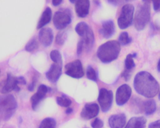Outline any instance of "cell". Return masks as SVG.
<instances>
[{
	"instance_id": "obj_1",
	"label": "cell",
	"mask_w": 160,
	"mask_h": 128,
	"mask_svg": "<svg viewBox=\"0 0 160 128\" xmlns=\"http://www.w3.org/2000/svg\"><path fill=\"white\" fill-rule=\"evenodd\" d=\"M133 86L138 93L147 98L155 97L160 91L158 81L150 73L145 71L136 75Z\"/></svg>"
},
{
	"instance_id": "obj_2",
	"label": "cell",
	"mask_w": 160,
	"mask_h": 128,
	"mask_svg": "<svg viewBox=\"0 0 160 128\" xmlns=\"http://www.w3.org/2000/svg\"><path fill=\"white\" fill-rule=\"evenodd\" d=\"M120 51V44L119 42L112 40L99 47L97 51V56L102 62L108 63L118 58Z\"/></svg>"
},
{
	"instance_id": "obj_3",
	"label": "cell",
	"mask_w": 160,
	"mask_h": 128,
	"mask_svg": "<svg viewBox=\"0 0 160 128\" xmlns=\"http://www.w3.org/2000/svg\"><path fill=\"white\" fill-rule=\"evenodd\" d=\"M151 3L150 1H142L138 5L135 15L134 26L138 31L143 30L150 20Z\"/></svg>"
},
{
	"instance_id": "obj_4",
	"label": "cell",
	"mask_w": 160,
	"mask_h": 128,
	"mask_svg": "<svg viewBox=\"0 0 160 128\" xmlns=\"http://www.w3.org/2000/svg\"><path fill=\"white\" fill-rule=\"evenodd\" d=\"M18 107L17 102L12 94L1 96L0 99V115L3 121L9 120Z\"/></svg>"
},
{
	"instance_id": "obj_5",
	"label": "cell",
	"mask_w": 160,
	"mask_h": 128,
	"mask_svg": "<svg viewBox=\"0 0 160 128\" xmlns=\"http://www.w3.org/2000/svg\"><path fill=\"white\" fill-rule=\"evenodd\" d=\"M134 7L132 4H126L122 7L118 24L121 29H125L132 24Z\"/></svg>"
},
{
	"instance_id": "obj_6",
	"label": "cell",
	"mask_w": 160,
	"mask_h": 128,
	"mask_svg": "<svg viewBox=\"0 0 160 128\" xmlns=\"http://www.w3.org/2000/svg\"><path fill=\"white\" fill-rule=\"evenodd\" d=\"M53 21L55 27L61 30L65 28L71 23V14L68 10L58 11L54 14Z\"/></svg>"
},
{
	"instance_id": "obj_7",
	"label": "cell",
	"mask_w": 160,
	"mask_h": 128,
	"mask_svg": "<svg viewBox=\"0 0 160 128\" xmlns=\"http://www.w3.org/2000/svg\"><path fill=\"white\" fill-rule=\"evenodd\" d=\"M113 101V93L112 91L102 88L99 91L98 101L102 111L104 113L108 112L111 106Z\"/></svg>"
},
{
	"instance_id": "obj_8",
	"label": "cell",
	"mask_w": 160,
	"mask_h": 128,
	"mask_svg": "<svg viewBox=\"0 0 160 128\" xmlns=\"http://www.w3.org/2000/svg\"><path fill=\"white\" fill-rule=\"evenodd\" d=\"M65 70L67 75L76 79L82 78L85 74L82 62L79 60H76L66 64Z\"/></svg>"
},
{
	"instance_id": "obj_9",
	"label": "cell",
	"mask_w": 160,
	"mask_h": 128,
	"mask_svg": "<svg viewBox=\"0 0 160 128\" xmlns=\"http://www.w3.org/2000/svg\"><path fill=\"white\" fill-rule=\"evenodd\" d=\"M18 77L14 76L12 74L8 73L7 78L1 84V92L2 94H7L12 91L18 92L20 91V88L18 86Z\"/></svg>"
},
{
	"instance_id": "obj_10",
	"label": "cell",
	"mask_w": 160,
	"mask_h": 128,
	"mask_svg": "<svg viewBox=\"0 0 160 128\" xmlns=\"http://www.w3.org/2000/svg\"><path fill=\"white\" fill-rule=\"evenodd\" d=\"M132 90L127 84H123L119 87L116 91V101L119 106L125 104L130 99L132 95Z\"/></svg>"
},
{
	"instance_id": "obj_11",
	"label": "cell",
	"mask_w": 160,
	"mask_h": 128,
	"mask_svg": "<svg viewBox=\"0 0 160 128\" xmlns=\"http://www.w3.org/2000/svg\"><path fill=\"white\" fill-rule=\"evenodd\" d=\"M49 88L44 85L39 86L37 92L33 94L31 98L32 107L34 111H36L38 108L42 100H43L46 95L47 93L49 91Z\"/></svg>"
},
{
	"instance_id": "obj_12",
	"label": "cell",
	"mask_w": 160,
	"mask_h": 128,
	"mask_svg": "<svg viewBox=\"0 0 160 128\" xmlns=\"http://www.w3.org/2000/svg\"><path fill=\"white\" fill-rule=\"evenodd\" d=\"M100 108L96 103H88L85 105L81 111L80 116L85 120H89L95 117L99 114Z\"/></svg>"
},
{
	"instance_id": "obj_13",
	"label": "cell",
	"mask_w": 160,
	"mask_h": 128,
	"mask_svg": "<svg viewBox=\"0 0 160 128\" xmlns=\"http://www.w3.org/2000/svg\"><path fill=\"white\" fill-rule=\"evenodd\" d=\"M90 3L88 0L77 1L75 5V10L77 15L79 17L84 18L88 15Z\"/></svg>"
},
{
	"instance_id": "obj_14",
	"label": "cell",
	"mask_w": 160,
	"mask_h": 128,
	"mask_svg": "<svg viewBox=\"0 0 160 128\" xmlns=\"http://www.w3.org/2000/svg\"><path fill=\"white\" fill-rule=\"evenodd\" d=\"M53 31L50 28H42L39 32V41L45 47L50 46L53 42Z\"/></svg>"
},
{
	"instance_id": "obj_15",
	"label": "cell",
	"mask_w": 160,
	"mask_h": 128,
	"mask_svg": "<svg viewBox=\"0 0 160 128\" xmlns=\"http://www.w3.org/2000/svg\"><path fill=\"white\" fill-rule=\"evenodd\" d=\"M62 74V66L53 63L46 74L47 78L52 83H55L59 79Z\"/></svg>"
},
{
	"instance_id": "obj_16",
	"label": "cell",
	"mask_w": 160,
	"mask_h": 128,
	"mask_svg": "<svg viewBox=\"0 0 160 128\" xmlns=\"http://www.w3.org/2000/svg\"><path fill=\"white\" fill-rule=\"evenodd\" d=\"M101 35L105 39H108L112 37L115 32V26L112 20L104 21L102 24V28L99 31Z\"/></svg>"
},
{
	"instance_id": "obj_17",
	"label": "cell",
	"mask_w": 160,
	"mask_h": 128,
	"mask_svg": "<svg viewBox=\"0 0 160 128\" xmlns=\"http://www.w3.org/2000/svg\"><path fill=\"white\" fill-rule=\"evenodd\" d=\"M126 122V116L122 113L112 115L108 119V124L110 128H122Z\"/></svg>"
},
{
	"instance_id": "obj_18",
	"label": "cell",
	"mask_w": 160,
	"mask_h": 128,
	"mask_svg": "<svg viewBox=\"0 0 160 128\" xmlns=\"http://www.w3.org/2000/svg\"><path fill=\"white\" fill-rule=\"evenodd\" d=\"M81 40L83 41L84 44V48L86 51L89 52L93 47L95 41L94 33L91 28L85 33V35L82 37Z\"/></svg>"
},
{
	"instance_id": "obj_19",
	"label": "cell",
	"mask_w": 160,
	"mask_h": 128,
	"mask_svg": "<svg viewBox=\"0 0 160 128\" xmlns=\"http://www.w3.org/2000/svg\"><path fill=\"white\" fill-rule=\"evenodd\" d=\"M147 119L145 117H133L128 121L124 128H145Z\"/></svg>"
},
{
	"instance_id": "obj_20",
	"label": "cell",
	"mask_w": 160,
	"mask_h": 128,
	"mask_svg": "<svg viewBox=\"0 0 160 128\" xmlns=\"http://www.w3.org/2000/svg\"><path fill=\"white\" fill-rule=\"evenodd\" d=\"M52 11L49 7L45 9L41 16V18L37 24V29H40L48 24L52 18Z\"/></svg>"
},
{
	"instance_id": "obj_21",
	"label": "cell",
	"mask_w": 160,
	"mask_h": 128,
	"mask_svg": "<svg viewBox=\"0 0 160 128\" xmlns=\"http://www.w3.org/2000/svg\"><path fill=\"white\" fill-rule=\"evenodd\" d=\"M144 103L138 98H133L131 101L132 109L135 114H140L144 111Z\"/></svg>"
},
{
	"instance_id": "obj_22",
	"label": "cell",
	"mask_w": 160,
	"mask_h": 128,
	"mask_svg": "<svg viewBox=\"0 0 160 128\" xmlns=\"http://www.w3.org/2000/svg\"><path fill=\"white\" fill-rule=\"evenodd\" d=\"M144 111L146 115L153 114L156 110V104L155 101L152 99L147 100L144 103Z\"/></svg>"
},
{
	"instance_id": "obj_23",
	"label": "cell",
	"mask_w": 160,
	"mask_h": 128,
	"mask_svg": "<svg viewBox=\"0 0 160 128\" xmlns=\"http://www.w3.org/2000/svg\"><path fill=\"white\" fill-rule=\"evenodd\" d=\"M89 26L84 22H81L78 23L76 26V32L80 37H82L85 35V33L88 31L90 29Z\"/></svg>"
},
{
	"instance_id": "obj_24",
	"label": "cell",
	"mask_w": 160,
	"mask_h": 128,
	"mask_svg": "<svg viewBox=\"0 0 160 128\" xmlns=\"http://www.w3.org/2000/svg\"><path fill=\"white\" fill-rule=\"evenodd\" d=\"M50 58L56 64L62 66V57L60 52L58 50H53L50 52Z\"/></svg>"
},
{
	"instance_id": "obj_25",
	"label": "cell",
	"mask_w": 160,
	"mask_h": 128,
	"mask_svg": "<svg viewBox=\"0 0 160 128\" xmlns=\"http://www.w3.org/2000/svg\"><path fill=\"white\" fill-rule=\"evenodd\" d=\"M57 123L54 119L46 118L40 124L39 128H56Z\"/></svg>"
},
{
	"instance_id": "obj_26",
	"label": "cell",
	"mask_w": 160,
	"mask_h": 128,
	"mask_svg": "<svg viewBox=\"0 0 160 128\" xmlns=\"http://www.w3.org/2000/svg\"><path fill=\"white\" fill-rule=\"evenodd\" d=\"M39 48V43L36 38H33L29 41L25 46V50L28 52H32Z\"/></svg>"
},
{
	"instance_id": "obj_27",
	"label": "cell",
	"mask_w": 160,
	"mask_h": 128,
	"mask_svg": "<svg viewBox=\"0 0 160 128\" xmlns=\"http://www.w3.org/2000/svg\"><path fill=\"white\" fill-rule=\"evenodd\" d=\"M133 58V57L132 54H129L127 55L124 62L125 70L132 71L133 69L135 67V63L134 62Z\"/></svg>"
},
{
	"instance_id": "obj_28",
	"label": "cell",
	"mask_w": 160,
	"mask_h": 128,
	"mask_svg": "<svg viewBox=\"0 0 160 128\" xmlns=\"http://www.w3.org/2000/svg\"><path fill=\"white\" fill-rule=\"evenodd\" d=\"M132 39L129 37L128 32H122L118 37V42L122 46L127 45L132 42Z\"/></svg>"
},
{
	"instance_id": "obj_29",
	"label": "cell",
	"mask_w": 160,
	"mask_h": 128,
	"mask_svg": "<svg viewBox=\"0 0 160 128\" xmlns=\"http://www.w3.org/2000/svg\"><path fill=\"white\" fill-rule=\"evenodd\" d=\"M67 35L65 31L59 32L56 37V42L58 45L62 46L67 39Z\"/></svg>"
},
{
	"instance_id": "obj_30",
	"label": "cell",
	"mask_w": 160,
	"mask_h": 128,
	"mask_svg": "<svg viewBox=\"0 0 160 128\" xmlns=\"http://www.w3.org/2000/svg\"><path fill=\"white\" fill-rule=\"evenodd\" d=\"M57 102L60 106L67 107L71 105L72 101L69 98L65 96H62V97H57Z\"/></svg>"
},
{
	"instance_id": "obj_31",
	"label": "cell",
	"mask_w": 160,
	"mask_h": 128,
	"mask_svg": "<svg viewBox=\"0 0 160 128\" xmlns=\"http://www.w3.org/2000/svg\"><path fill=\"white\" fill-rule=\"evenodd\" d=\"M86 74L88 79L94 82L97 81V75H96V71L90 65L88 66L87 68Z\"/></svg>"
},
{
	"instance_id": "obj_32",
	"label": "cell",
	"mask_w": 160,
	"mask_h": 128,
	"mask_svg": "<svg viewBox=\"0 0 160 128\" xmlns=\"http://www.w3.org/2000/svg\"><path fill=\"white\" fill-rule=\"evenodd\" d=\"M103 125L102 121L99 118L95 119L91 123V126L92 128H102Z\"/></svg>"
},
{
	"instance_id": "obj_33",
	"label": "cell",
	"mask_w": 160,
	"mask_h": 128,
	"mask_svg": "<svg viewBox=\"0 0 160 128\" xmlns=\"http://www.w3.org/2000/svg\"><path fill=\"white\" fill-rule=\"evenodd\" d=\"M132 71L124 70L121 73L122 77H123L125 81H128L131 78L132 76Z\"/></svg>"
},
{
	"instance_id": "obj_34",
	"label": "cell",
	"mask_w": 160,
	"mask_h": 128,
	"mask_svg": "<svg viewBox=\"0 0 160 128\" xmlns=\"http://www.w3.org/2000/svg\"><path fill=\"white\" fill-rule=\"evenodd\" d=\"M84 47V42H83V41L81 39V40L78 42V43L77 50L78 56H79L81 55Z\"/></svg>"
},
{
	"instance_id": "obj_35",
	"label": "cell",
	"mask_w": 160,
	"mask_h": 128,
	"mask_svg": "<svg viewBox=\"0 0 160 128\" xmlns=\"http://www.w3.org/2000/svg\"><path fill=\"white\" fill-rule=\"evenodd\" d=\"M37 81H38L37 77L36 76H33V78H32V82L31 84H30V85L28 86V90L29 91H32L34 90V87H35V86H36Z\"/></svg>"
},
{
	"instance_id": "obj_36",
	"label": "cell",
	"mask_w": 160,
	"mask_h": 128,
	"mask_svg": "<svg viewBox=\"0 0 160 128\" xmlns=\"http://www.w3.org/2000/svg\"><path fill=\"white\" fill-rule=\"evenodd\" d=\"M148 128H160V120L151 122L149 125Z\"/></svg>"
},
{
	"instance_id": "obj_37",
	"label": "cell",
	"mask_w": 160,
	"mask_h": 128,
	"mask_svg": "<svg viewBox=\"0 0 160 128\" xmlns=\"http://www.w3.org/2000/svg\"><path fill=\"white\" fill-rule=\"evenodd\" d=\"M152 3L154 11H157L160 9V1H152Z\"/></svg>"
},
{
	"instance_id": "obj_38",
	"label": "cell",
	"mask_w": 160,
	"mask_h": 128,
	"mask_svg": "<svg viewBox=\"0 0 160 128\" xmlns=\"http://www.w3.org/2000/svg\"><path fill=\"white\" fill-rule=\"evenodd\" d=\"M18 84L23 85L27 84L26 79L23 76H19V77H18Z\"/></svg>"
},
{
	"instance_id": "obj_39",
	"label": "cell",
	"mask_w": 160,
	"mask_h": 128,
	"mask_svg": "<svg viewBox=\"0 0 160 128\" xmlns=\"http://www.w3.org/2000/svg\"><path fill=\"white\" fill-rule=\"evenodd\" d=\"M62 2V0H53L52 3L53 6H58Z\"/></svg>"
},
{
	"instance_id": "obj_40",
	"label": "cell",
	"mask_w": 160,
	"mask_h": 128,
	"mask_svg": "<svg viewBox=\"0 0 160 128\" xmlns=\"http://www.w3.org/2000/svg\"><path fill=\"white\" fill-rule=\"evenodd\" d=\"M73 109L72 108H67V110H66V113L67 114H71L72 113Z\"/></svg>"
},
{
	"instance_id": "obj_41",
	"label": "cell",
	"mask_w": 160,
	"mask_h": 128,
	"mask_svg": "<svg viewBox=\"0 0 160 128\" xmlns=\"http://www.w3.org/2000/svg\"><path fill=\"white\" fill-rule=\"evenodd\" d=\"M157 70L158 71L160 72V59L158 62V65H157Z\"/></svg>"
},
{
	"instance_id": "obj_42",
	"label": "cell",
	"mask_w": 160,
	"mask_h": 128,
	"mask_svg": "<svg viewBox=\"0 0 160 128\" xmlns=\"http://www.w3.org/2000/svg\"><path fill=\"white\" fill-rule=\"evenodd\" d=\"M70 2H72V3H76V2L77 1H73V0H72V1H70Z\"/></svg>"
},
{
	"instance_id": "obj_43",
	"label": "cell",
	"mask_w": 160,
	"mask_h": 128,
	"mask_svg": "<svg viewBox=\"0 0 160 128\" xmlns=\"http://www.w3.org/2000/svg\"><path fill=\"white\" fill-rule=\"evenodd\" d=\"M158 98H159V100H160V93H159V96H158Z\"/></svg>"
},
{
	"instance_id": "obj_44",
	"label": "cell",
	"mask_w": 160,
	"mask_h": 128,
	"mask_svg": "<svg viewBox=\"0 0 160 128\" xmlns=\"http://www.w3.org/2000/svg\"></svg>"
}]
</instances>
